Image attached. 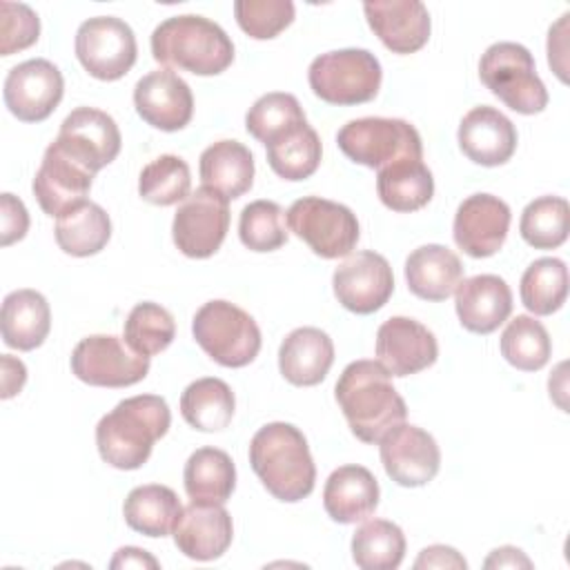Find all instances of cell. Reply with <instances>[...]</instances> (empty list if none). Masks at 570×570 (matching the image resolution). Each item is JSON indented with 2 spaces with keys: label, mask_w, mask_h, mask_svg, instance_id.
Segmentation results:
<instances>
[{
  "label": "cell",
  "mask_w": 570,
  "mask_h": 570,
  "mask_svg": "<svg viewBox=\"0 0 570 570\" xmlns=\"http://www.w3.org/2000/svg\"><path fill=\"white\" fill-rule=\"evenodd\" d=\"M65 94L60 69L45 60L31 58L9 69L4 78V105L22 122H40L53 114Z\"/></svg>",
  "instance_id": "obj_13"
},
{
  "label": "cell",
  "mask_w": 570,
  "mask_h": 570,
  "mask_svg": "<svg viewBox=\"0 0 570 570\" xmlns=\"http://www.w3.org/2000/svg\"><path fill=\"white\" fill-rule=\"evenodd\" d=\"M94 174L73 160L56 140L45 149L42 163L33 176V196L40 209L60 218L78 205L87 203V194L91 189Z\"/></svg>",
  "instance_id": "obj_16"
},
{
  "label": "cell",
  "mask_w": 570,
  "mask_h": 570,
  "mask_svg": "<svg viewBox=\"0 0 570 570\" xmlns=\"http://www.w3.org/2000/svg\"><path fill=\"white\" fill-rule=\"evenodd\" d=\"M407 289L423 301H445L463 281V265L459 256L439 243L416 247L405 258Z\"/></svg>",
  "instance_id": "obj_27"
},
{
  "label": "cell",
  "mask_w": 570,
  "mask_h": 570,
  "mask_svg": "<svg viewBox=\"0 0 570 570\" xmlns=\"http://www.w3.org/2000/svg\"><path fill=\"white\" fill-rule=\"evenodd\" d=\"M414 568H450V570H465V559L450 546H430L423 548L419 559L414 561Z\"/></svg>",
  "instance_id": "obj_47"
},
{
  "label": "cell",
  "mask_w": 570,
  "mask_h": 570,
  "mask_svg": "<svg viewBox=\"0 0 570 570\" xmlns=\"http://www.w3.org/2000/svg\"><path fill=\"white\" fill-rule=\"evenodd\" d=\"M510 218V207L499 196L472 194L456 207L454 243L472 258H488L503 247Z\"/></svg>",
  "instance_id": "obj_18"
},
{
  "label": "cell",
  "mask_w": 570,
  "mask_h": 570,
  "mask_svg": "<svg viewBox=\"0 0 570 570\" xmlns=\"http://www.w3.org/2000/svg\"><path fill=\"white\" fill-rule=\"evenodd\" d=\"M238 27L254 40H272L294 20L292 0H236Z\"/></svg>",
  "instance_id": "obj_44"
},
{
  "label": "cell",
  "mask_w": 570,
  "mask_h": 570,
  "mask_svg": "<svg viewBox=\"0 0 570 570\" xmlns=\"http://www.w3.org/2000/svg\"><path fill=\"white\" fill-rule=\"evenodd\" d=\"M379 448L385 474L403 488L430 483L441 468V450L434 436L405 421L392 428L379 441Z\"/></svg>",
  "instance_id": "obj_15"
},
{
  "label": "cell",
  "mask_w": 570,
  "mask_h": 570,
  "mask_svg": "<svg viewBox=\"0 0 570 570\" xmlns=\"http://www.w3.org/2000/svg\"><path fill=\"white\" fill-rule=\"evenodd\" d=\"M51 330V309L36 289H16L2 301V341L13 350H36Z\"/></svg>",
  "instance_id": "obj_29"
},
{
  "label": "cell",
  "mask_w": 570,
  "mask_h": 570,
  "mask_svg": "<svg viewBox=\"0 0 570 570\" xmlns=\"http://www.w3.org/2000/svg\"><path fill=\"white\" fill-rule=\"evenodd\" d=\"M53 232L56 243L65 254L85 258L98 254L109 243L111 220L100 205L87 200L60 216Z\"/></svg>",
  "instance_id": "obj_35"
},
{
  "label": "cell",
  "mask_w": 570,
  "mask_h": 570,
  "mask_svg": "<svg viewBox=\"0 0 570 570\" xmlns=\"http://www.w3.org/2000/svg\"><path fill=\"white\" fill-rule=\"evenodd\" d=\"M249 463L265 490L285 503L312 494L316 468L305 434L285 421L263 425L249 443Z\"/></svg>",
  "instance_id": "obj_3"
},
{
  "label": "cell",
  "mask_w": 570,
  "mask_h": 570,
  "mask_svg": "<svg viewBox=\"0 0 570 570\" xmlns=\"http://www.w3.org/2000/svg\"><path fill=\"white\" fill-rule=\"evenodd\" d=\"M334 396L352 434L363 443H379L407 416L405 401L376 361L350 363L336 381Z\"/></svg>",
  "instance_id": "obj_1"
},
{
  "label": "cell",
  "mask_w": 570,
  "mask_h": 570,
  "mask_svg": "<svg viewBox=\"0 0 570 570\" xmlns=\"http://www.w3.org/2000/svg\"><path fill=\"white\" fill-rule=\"evenodd\" d=\"M183 481L191 501L225 503L236 488V468L227 452L218 448H198L185 463Z\"/></svg>",
  "instance_id": "obj_33"
},
{
  "label": "cell",
  "mask_w": 570,
  "mask_h": 570,
  "mask_svg": "<svg viewBox=\"0 0 570 570\" xmlns=\"http://www.w3.org/2000/svg\"><path fill=\"white\" fill-rule=\"evenodd\" d=\"M134 107L147 125L160 131H178L191 120L194 96L178 73L156 69L136 82Z\"/></svg>",
  "instance_id": "obj_20"
},
{
  "label": "cell",
  "mask_w": 570,
  "mask_h": 570,
  "mask_svg": "<svg viewBox=\"0 0 570 570\" xmlns=\"http://www.w3.org/2000/svg\"><path fill=\"white\" fill-rule=\"evenodd\" d=\"M156 62L196 76L223 73L234 62V45L220 24L185 13L163 20L151 33Z\"/></svg>",
  "instance_id": "obj_4"
},
{
  "label": "cell",
  "mask_w": 570,
  "mask_h": 570,
  "mask_svg": "<svg viewBox=\"0 0 570 570\" xmlns=\"http://www.w3.org/2000/svg\"><path fill=\"white\" fill-rule=\"evenodd\" d=\"M234 523L223 503L191 501L183 508L176 528V548L194 561H214L223 557L232 543Z\"/></svg>",
  "instance_id": "obj_21"
},
{
  "label": "cell",
  "mask_w": 570,
  "mask_h": 570,
  "mask_svg": "<svg viewBox=\"0 0 570 570\" xmlns=\"http://www.w3.org/2000/svg\"><path fill=\"white\" fill-rule=\"evenodd\" d=\"M459 323L474 334H492L512 312V292L497 274L465 278L454 289Z\"/></svg>",
  "instance_id": "obj_24"
},
{
  "label": "cell",
  "mask_w": 570,
  "mask_h": 570,
  "mask_svg": "<svg viewBox=\"0 0 570 570\" xmlns=\"http://www.w3.org/2000/svg\"><path fill=\"white\" fill-rule=\"evenodd\" d=\"M405 557V534L387 519H370L352 537V559L363 570H394Z\"/></svg>",
  "instance_id": "obj_36"
},
{
  "label": "cell",
  "mask_w": 570,
  "mask_h": 570,
  "mask_svg": "<svg viewBox=\"0 0 570 570\" xmlns=\"http://www.w3.org/2000/svg\"><path fill=\"white\" fill-rule=\"evenodd\" d=\"M24 381H27V370L22 361L4 354L2 356V399H11L13 394H18Z\"/></svg>",
  "instance_id": "obj_48"
},
{
  "label": "cell",
  "mask_w": 570,
  "mask_h": 570,
  "mask_svg": "<svg viewBox=\"0 0 570 570\" xmlns=\"http://www.w3.org/2000/svg\"><path fill=\"white\" fill-rule=\"evenodd\" d=\"M568 267L561 258H539L521 276V303L537 316H548L566 303Z\"/></svg>",
  "instance_id": "obj_38"
},
{
  "label": "cell",
  "mask_w": 570,
  "mask_h": 570,
  "mask_svg": "<svg viewBox=\"0 0 570 570\" xmlns=\"http://www.w3.org/2000/svg\"><path fill=\"white\" fill-rule=\"evenodd\" d=\"M240 243L252 252H274L287 243L285 212L274 200H254L243 207L238 220Z\"/></svg>",
  "instance_id": "obj_43"
},
{
  "label": "cell",
  "mask_w": 570,
  "mask_h": 570,
  "mask_svg": "<svg viewBox=\"0 0 570 570\" xmlns=\"http://www.w3.org/2000/svg\"><path fill=\"white\" fill-rule=\"evenodd\" d=\"M2 13V56L31 47L40 36L38 13L22 2H0Z\"/></svg>",
  "instance_id": "obj_45"
},
{
  "label": "cell",
  "mask_w": 570,
  "mask_h": 570,
  "mask_svg": "<svg viewBox=\"0 0 570 570\" xmlns=\"http://www.w3.org/2000/svg\"><path fill=\"white\" fill-rule=\"evenodd\" d=\"M287 225L321 258L347 256L358 243L356 214L321 196L294 200L287 209Z\"/></svg>",
  "instance_id": "obj_9"
},
{
  "label": "cell",
  "mask_w": 570,
  "mask_h": 570,
  "mask_svg": "<svg viewBox=\"0 0 570 570\" xmlns=\"http://www.w3.org/2000/svg\"><path fill=\"white\" fill-rule=\"evenodd\" d=\"M501 354L512 367L521 372L541 370L552 354L548 330L534 316H514L501 334Z\"/></svg>",
  "instance_id": "obj_39"
},
{
  "label": "cell",
  "mask_w": 570,
  "mask_h": 570,
  "mask_svg": "<svg viewBox=\"0 0 570 570\" xmlns=\"http://www.w3.org/2000/svg\"><path fill=\"white\" fill-rule=\"evenodd\" d=\"M180 512L178 494L160 483L134 488L122 503L127 525L145 537H167L174 532Z\"/></svg>",
  "instance_id": "obj_31"
},
{
  "label": "cell",
  "mask_w": 570,
  "mask_h": 570,
  "mask_svg": "<svg viewBox=\"0 0 570 570\" xmlns=\"http://www.w3.org/2000/svg\"><path fill=\"white\" fill-rule=\"evenodd\" d=\"M191 174L180 156L163 154L142 167L138 178V194L142 200L160 207L176 205L189 196Z\"/></svg>",
  "instance_id": "obj_41"
},
{
  "label": "cell",
  "mask_w": 570,
  "mask_h": 570,
  "mask_svg": "<svg viewBox=\"0 0 570 570\" xmlns=\"http://www.w3.org/2000/svg\"><path fill=\"white\" fill-rule=\"evenodd\" d=\"M307 122L305 111L296 96L285 91H272L261 96L245 116V129L258 142L267 145L287 129Z\"/></svg>",
  "instance_id": "obj_42"
},
{
  "label": "cell",
  "mask_w": 570,
  "mask_h": 570,
  "mask_svg": "<svg viewBox=\"0 0 570 570\" xmlns=\"http://www.w3.org/2000/svg\"><path fill=\"white\" fill-rule=\"evenodd\" d=\"M200 180L234 200L252 189L254 185V156L238 140H218L200 154Z\"/></svg>",
  "instance_id": "obj_28"
},
{
  "label": "cell",
  "mask_w": 570,
  "mask_h": 570,
  "mask_svg": "<svg viewBox=\"0 0 570 570\" xmlns=\"http://www.w3.org/2000/svg\"><path fill=\"white\" fill-rule=\"evenodd\" d=\"M236 410V399L232 387L216 379H196L180 394V414L198 432H220L225 430Z\"/></svg>",
  "instance_id": "obj_32"
},
{
  "label": "cell",
  "mask_w": 570,
  "mask_h": 570,
  "mask_svg": "<svg viewBox=\"0 0 570 570\" xmlns=\"http://www.w3.org/2000/svg\"><path fill=\"white\" fill-rule=\"evenodd\" d=\"M334 363V343L318 327L292 330L278 347V370L298 387L318 385Z\"/></svg>",
  "instance_id": "obj_25"
},
{
  "label": "cell",
  "mask_w": 570,
  "mask_h": 570,
  "mask_svg": "<svg viewBox=\"0 0 570 570\" xmlns=\"http://www.w3.org/2000/svg\"><path fill=\"white\" fill-rule=\"evenodd\" d=\"M71 372L94 387H127L147 376L149 356L136 354L118 336L94 334L73 347Z\"/></svg>",
  "instance_id": "obj_11"
},
{
  "label": "cell",
  "mask_w": 570,
  "mask_h": 570,
  "mask_svg": "<svg viewBox=\"0 0 570 570\" xmlns=\"http://www.w3.org/2000/svg\"><path fill=\"white\" fill-rule=\"evenodd\" d=\"M332 287L336 301L354 314H372L381 309L394 292V274L385 256L363 249L347 254L334 269Z\"/></svg>",
  "instance_id": "obj_14"
},
{
  "label": "cell",
  "mask_w": 570,
  "mask_h": 570,
  "mask_svg": "<svg viewBox=\"0 0 570 570\" xmlns=\"http://www.w3.org/2000/svg\"><path fill=\"white\" fill-rule=\"evenodd\" d=\"M307 80L321 100L338 107L370 102L383 80L379 58L367 49H336L321 53L307 69Z\"/></svg>",
  "instance_id": "obj_6"
},
{
  "label": "cell",
  "mask_w": 570,
  "mask_h": 570,
  "mask_svg": "<svg viewBox=\"0 0 570 570\" xmlns=\"http://www.w3.org/2000/svg\"><path fill=\"white\" fill-rule=\"evenodd\" d=\"M379 481L363 465L336 468L323 488V508L336 523L367 519L379 505Z\"/></svg>",
  "instance_id": "obj_26"
},
{
  "label": "cell",
  "mask_w": 570,
  "mask_h": 570,
  "mask_svg": "<svg viewBox=\"0 0 570 570\" xmlns=\"http://www.w3.org/2000/svg\"><path fill=\"white\" fill-rule=\"evenodd\" d=\"M376 194L387 209L410 214L432 200L434 178L423 160L403 158L379 169Z\"/></svg>",
  "instance_id": "obj_30"
},
{
  "label": "cell",
  "mask_w": 570,
  "mask_h": 570,
  "mask_svg": "<svg viewBox=\"0 0 570 570\" xmlns=\"http://www.w3.org/2000/svg\"><path fill=\"white\" fill-rule=\"evenodd\" d=\"M56 142L91 174L100 171L120 154V129L116 120L100 109L78 107L60 125Z\"/></svg>",
  "instance_id": "obj_17"
},
{
  "label": "cell",
  "mask_w": 570,
  "mask_h": 570,
  "mask_svg": "<svg viewBox=\"0 0 570 570\" xmlns=\"http://www.w3.org/2000/svg\"><path fill=\"white\" fill-rule=\"evenodd\" d=\"M196 343L223 367H245L261 352L256 321L229 301L205 303L191 321Z\"/></svg>",
  "instance_id": "obj_7"
},
{
  "label": "cell",
  "mask_w": 570,
  "mask_h": 570,
  "mask_svg": "<svg viewBox=\"0 0 570 570\" xmlns=\"http://www.w3.org/2000/svg\"><path fill=\"white\" fill-rule=\"evenodd\" d=\"M76 56L89 76L107 82L118 80L136 62V36L120 18L96 16L78 27Z\"/></svg>",
  "instance_id": "obj_10"
},
{
  "label": "cell",
  "mask_w": 570,
  "mask_h": 570,
  "mask_svg": "<svg viewBox=\"0 0 570 570\" xmlns=\"http://www.w3.org/2000/svg\"><path fill=\"white\" fill-rule=\"evenodd\" d=\"M363 13L370 29L392 53H414L430 40V13L419 0L365 2Z\"/></svg>",
  "instance_id": "obj_22"
},
{
  "label": "cell",
  "mask_w": 570,
  "mask_h": 570,
  "mask_svg": "<svg viewBox=\"0 0 570 570\" xmlns=\"http://www.w3.org/2000/svg\"><path fill=\"white\" fill-rule=\"evenodd\" d=\"M171 412L163 396L138 394L120 401L96 425L100 459L116 470H138L169 430Z\"/></svg>",
  "instance_id": "obj_2"
},
{
  "label": "cell",
  "mask_w": 570,
  "mask_h": 570,
  "mask_svg": "<svg viewBox=\"0 0 570 570\" xmlns=\"http://www.w3.org/2000/svg\"><path fill=\"white\" fill-rule=\"evenodd\" d=\"M456 140L472 163L499 167L508 163L517 149V129L499 109L479 105L463 116Z\"/></svg>",
  "instance_id": "obj_23"
},
{
  "label": "cell",
  "mask_w": 570,
  "mask_h": 570,
  "mask_svg": "<svg viewBox=\"0 0 570 570\" xmlns=\"http://www.w3.org/2000/svg\"><path fill=\"white\" fill-rule=\"evenodd\" d=\"M176 336V323L174 316L158 303L142 301L131 307L127 314L122 338L125 343L142 356L160 354L171 345Z\"/></svg>",
  "instance_id": "obj_40"
},
{
  "label": "cell",
  "mask_w": 570,
  "mask_h": 570,
  "mask_svg": "<svg viewBox=\"0 0 570 570\" xmlns=\"http://www.w3.org/2000/svg\"><path fill=\"white\" fill-rule=\"evenodd\" d=\"M265 147L274 174L292 183L309 178L321 165V138L307 122L287 129Z\"/></svg>",
  "instance_id": "obj_34"
},
{
  "label": "cell",
  "mask_w": 570,
  "mask_h": 570,
  "mask_svg": "<svg viewBox=\"0 0 570 570\" xmlns=\"http://www.w3.org/2000/svg\"><path fill=\"white\" fill-rule=\"evenodd\" d=\"M483 566L485 568H532V561L519 548L503 546L492 550V554L485 559Z\"/></svg>",
  "instance_id": "obj_49"
},
{
  "label": "cell",
  "mask_w": 570,
  "mask_h": 570,
  "mask_svg": "<svg viewBox=\"0 0 570 570\" xmlns=\"http://www.w3.org/2000/svg\"><path fill=\"white\" fill-rule=\"evenodd\" d=\"M570 205L561 196H539L525 205L519 220L521 238L534 249H554L566 243Z\"/></svg>",
  "instance_id": "obj_37"
},
{
  "label": "cell",
  "mask_w": 570,
  "mask_h": 570,
  "mask_svg": "<svg viewBox=\"0 0 570 570\" xmlns=\"http://www.w3.org/2000/svg\"><path fill=\"white\" fill-rule=\"evenodd\" d=\"M0 218H2V245H11L20 238H24L27 229H29V214L27 207L20 198H16L13 194L4 191L0 196Z\"/></svg>",
  "instance_id": "obj_46"
},
{
  "label": "cell",
  "mask_w": 570,
  "mask_h": 570,
  "mask_svg": "<svg viewBox=\"0 0 570 570\" xmlns=\"http://www.w3.org/2000/svg\"><path fill=\"white\" fill-rule=\"evenodd\" d=\"M229 229V200L209 187L191 191L171 223L176 247L189 258L214 256Z\"/></svg>",
  "instance_id": "obj_12"
},
{
  "label": "cell",
  "mask_w": 570,
  "mask_h": 570,
  "mask_svg": "<svg viewBox=\"0 0 570 570\" xmlns=\"http://www.w3.org/2000/svg\"><path fill=\"white\" fill-rule=\"evenodd\" d=\"M439 356L434 334L414 318L392 316L376 332V363L390 376H410Z\"/></svg>",
  "instance_id": "obj_19"
},
{
  "label": "cell",
  "mask_w": 570,
  "mask_h": 570,
  "mask_svg": "<svg viewBox=\"0 0 570 570\" xmlns=\"http://www.w3.org/2000/svg\"><path fill=\"white\" fill-rule=\"evenodd\" d=\"M338 149L356 165L383 169L403 158H423V142L414 125L401 118H356L336 134Z\"/></svg>",
  "instance_id": "obj_8"
},
{
  "label": "cell",
  "mask_w": 570,
  "mask_h": 570,
  "mask_svg": "<svg viewBox=\"0 0 570 570\" xmlns=\"http://www.w3.org/2000/svg\"><path fill=\"white\" fill-rule=\"evenodd\" d=\"M111 568H158V561L140 548L134 546H125L116 552V557L109 563Z\"/></svg>",
  "instance_id": "obj_50"
},
{
  "label": "cell",
  "mask_w": 570,
  "mask_h": 570,
  "mask_svg": "<svg viewBox=\"0 0 570 570\" xmlns=\"http://www.w3.org/2000/svg\"><path fill=\"white\" fill-rule=\"evenodd\" d=\"M479 78L517 114L532 116L548 105V89L537 76L534 58L519 42L490 45L479 60Z\"/></svg>",
  "instance_id": "obj_5"
}]
</instances>
